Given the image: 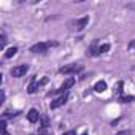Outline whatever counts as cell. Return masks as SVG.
I'll return each mask as SVG.
<instances>
[{
    "label": "cell",
    "mask_w": 135,
    "mask_h": 135,
    "mask_svg": "<svg viewBox=\"0 0 135 135\" xmlns=\"http://www.w3.org/2000/svg\"><path fill=\"white\" fill-rule=\"evenodd\" d=\"M27 119H29V122L35 124V122H38V121L41 119V114L38 113V110L30 108V110H29V113H27Z\"/></svg>",
    "instance_id": "7"
},
{
    "label": "cell",
    "mask_w": 135,
    "mask_h": 135,
    "mask_svg": "<svg viewBox=\"0 0 135 135\" xmlns=\"http://www.w3.org/2000/svg\"><path fill=\"white\" fill-rule=\"evenodd\" d=\"M46 83H48V78H46V76L41 78V81H35V80H32V83H30L29 88H27V92H29V94H35V92H37L41 86H45Z\"/></svg>",
    "instance_id": "5"
},
{
    "label": "cell",
    "mask_w": 135,
    "mask_h": 135,
    "mask_svg": "<svg viewBox=\"0 0 135 135\" xmlns=\"http://www.w3.org/2000/svg\"><path fill=\"white\" fill-rule=\"evenodd\" d=\"M75 81H76V80H75L73 76L67 78V80H65V81L60 84V88H59V89H56V91H52V92H49V95H51V94H65L67 91H69V89H70V88L75 84Z\"/></svg>",
    "instance_id": "3"
},
{
    "label": "cell",
    "mask_w": 135,
    "mask_h": 135,
    "mask_svg": "<svg viewBox=\"0 0 135 135\" xmlns=\"http://www.w3.org/2000/svg\"><path fill=\"white\" fill-rule=\"evenodd\" d=\"M40 122H41V126H40V130H45V129H48V127H49V119H48V116H41Z\"/></svg>",
    "instance_id": "12"
},
{
    "label": "cell",
    "mask_w": 135,
    "mask_h": 135,
    "mask_svg": "<svg viewBox=\"0 0 135 135\" xmlns=\"http://www.w3.org/2000/svg\"><path fill=\"white\" fill-rule=\"evenodd\" d=\"M83 70V65L81 64H69V65H64L59 69V73L60 75H73V73H78Z\"/></svg>",
    "instance_id": "2"
},
{
    "label": "cell",
    "mask_w": 135,
    "mask_h": 135,
    "mask_svg": "<svg viewBox=\"0 0 135 135\" xmlns=\"http://www.w3.org/2000/svg\"><path fill=\"white\" fill-rule=\"evenodd\" d=\"M118 100H119L121 103H129V102H133V100H135V95H121Z\"/></svg>",
    "instance_id": "13"
},
{
    "label": "cell",
    "mask_w": 135,
    "mask_h": 135,
    "mask_svg": "<svg viewBox=\"0 0 135 135\" xmlns=\"http://www.w3.org/2000/svg\"><path fill=\"white\" fill-rule=\"evenodd\" d=\"M64 135H76V132L75 130H69V132H65Z\"/></svg>",
    "instance_id": "18"
},
{
    "label": "cell",
    "mask_w": 135,
    "mask_h": 135,
    "mask_svg": "<svg viewBox=\"0 0 135 135\" xmlns=\"http://www.w3.org/2000/svg\"><path fill=\"white\" fill-rule=\"evenodd\" d=\"M83 135H88V133H86V132H84V133H83Z\"/></svg>",
    "instance_id": "20"
},
{
    "label": "cell",
    "mask_w": 135,
    "mask_h": 135,
    "mask_svg": "<svg viewBox=\"0 0 135 135\" xmlns=\"http://www.w3.org/2000/svg\"><path fill=\"white\" fill-rule=\"evenodd\" d=\"M67 100H69V92H65V94H62L60 97H57L56 100H52V102L49 103V108H51V110H56V108H59V107L65 105V103H67Z\"/></svg>",
    "instance_id": "6"
},
{
    "label": "cell",
    "mask_w": 135,
    "mask_h": 135,
    "mask_svg": "<svg viewBox=\"0 0 135 135\" xmlns=\"http://www.w3.org/2000/svg\"><path fill=\"white\" fill-rule=\"evenodd\" d=\"M33 135H52V132H49L48 129H45V130H40L38 133H33Z\"/></svg>",
    "instance_id": "15"
},
{
    "label": "cell",
    "mask_w": 135,
    "mask_h": 135,
    "mask_svg": "<svg viewBox=\"0 0 135 135\" xmlns=\"http://www.w3.org/2000/svg\"><path fill=\"white\" fill-rule=\"evenodd\" d=\"M88 22H89V18H88V16H83V18H80L78 21H75L73 26H75L76 30H83V29L88 26Z\"/></svg>",
    "instance_id": "8"
},
{
    "label": "cell",
    "mask_w": 135,
    "mask_h": 135,
    "mask_svg": "<svg viewBox=\"0 0 135 135\" xmlns=\"http://www.w3.org/2000/svg\"><path fill=\"white\" fill-rule=\"evenodd\" d=\"M122 86H124V83H122V81H119V83L116 84V89H114V94H116V95H119V97H121V94H122Z\"/></svg>",
    "instance_id": "14"
},
{
    "label": "cell",
    "mask_w": 135,
    "mask_h": 135,
    "mask_svg": "<svg viewBox=\"0 0 135 135\" xmlns=\"http://www.w3.org/2000/svg\"><path fill=\"white\" fill-rule=\"evenodd\" d=\"M116 135H132V132H130V130H121V132H118Z\"/></svg>",
    "instance_id": "17"
},
{
    "label": "cell",
    "mask_w": 135,
    "mask_h": 135,
    "mask_svg": "<svg viewBox=\"0 0 135 135\" xmlns=\"http://www.w3.org/2000/svg\"><path fill=\"white\" fill-rule=\"evenodd\" d=\"M51 46H57L56 41H40V43H35L33 46H30V52L33 54H45L49 51Z\"/></svg>",
    "instance_id": "1"
},
{
    "label": "cell",
    "mask_w": 135,
    "mask_h": 135,
    "mask_svg": "<svg viewBox=\"0 0 135 135\" xmlns=\"http://www.w3.org/2000/svg\"><path fill=\"white\" fill-rule=\"evenodd\" d=\"M110 43H103V45H100L99 48H97V52H95V56H100V54H105V52H108L110 51Z\"/></svg>",
    "instance_id": "10"
},
{
    "label": "cell",
    "mask_w": 135,
    "mask_h": 135,
    "mask_svg": "<svg viewBox=\"0 0 135 135\" xmlns=\"http://www.w3.org/2000/svg\"><path fill=\"white\" fill-rule=\"evenodd\" d=\"M0 38H2V48H5V45H7V35H5V32H2Z\"/></svg>",
    "instance_id": "16"
},
{
    "label": "cell",
    "mask_w": 135,
    "mask_h": 135,
    "mask_svg": "<svg viewBox=\"0 0 135 135\" xmlns=\"http://www.w3.org/2000/svg\"><path fill=\"white\" fill-rule=\"evenodd\" d=\"M16 52H18V48H16V46L8 48V49H7V52H5V59H11L13 56H16Z\"/></svg>",
    "instance_id": "11"
},
{
    "label": "cell",
    "mask_w": 135,
    "mask_h": 135,
    "mask_svg": "<svg viewBox=\"0 0 135 135\" xmlns=\"http://www.w3.org/2000/svg\"><path fill=\"white\" fill-rule=\"evenodd\" d=\"M94 91H95V92H103V91H107V83H105L103 80L97 81V83L94 84Z\"/></svg>",
    "instance_id": "9"
},
{
    "label": "cell",
    "mask_w": 135,
    "mask_h": 135,
    "mask_svg": "<svg viewBox=\"0 0 135 135\" xmlns=\"http://www.w3.org/2000/svg\"><path fill=\"white\" fill-rule=\"evenodd\" d=\"M129 46H130V48H132V49H135V40H132V41H130V45H129Z\"/></svg>",
    "instance_id": "19"
},
{
    "label": "cell",
    "mask_w": 135,
    "mask_h": 135,
    "mask_svg": "<svg viewBox=\"0 0 135 135\" xmlns=\"http://www.w3.org/2000/svg\"><path fill=\"white\" fill-rule=\"evenodd\" d=\"M27 72H29V65H26V64L16 65V67H13V69L10 70V73H11L13 78H21V76H24Z\"/></svg>",
    "instance_id": "4"
}]
</instances>
